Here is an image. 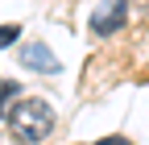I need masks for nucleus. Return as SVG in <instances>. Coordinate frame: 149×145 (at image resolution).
Here are the masks:
<instances>
[{"label": "nucleus", "instance_id": "obj_2", "mask_svg": "<svg viewBox=\"0 0 149 145\" xmlns=\"http://www.w3.org/2000/svg\"><path fill=\"white\" fill-rule=\"evenodd\" d=\"M120 25H124V4H112V0H108V4H95V8H91V29H95L100 38L116 33Z\"/></svg>", "mask_w": 149, "mask_h": 145}, {"label": "nucleus", "instance_id": "obj_1", "mask_svg": "<svg viewBox=\"0 0 149 145\" xmlns=\"http://www.w3.org/2000/svg\"><path fill=\"white\" fill-rule=\"evenodd\" d=\"M8 129H13L17 141H25V145H42V141L50 137V129H54V108H50L46 100L29 96V100H21V104L8 112Z\"/></svg>", "mask_w": 149, "mask_h": 145}, {"label": "nucleus", "instance_id": "obj_6", "mask_svg": "<svg viewBox=\"0 0 149 145\" xmlns=\"http://www.w3.org/2000/svg\"><path fill=\"white\" fill-rule=\"evenodd\" d=\"M100 145H133V141H124V137H108V141H100Z\"/></svg>", "mask_w": 149, "mask_h": 145}, {"label": "nucleus", "instance_id": "obj_3", "mask_svg": "<svg viewBox=\"0 0 149 145\" xmlns=\"http://www.w3.org/2000/svg\"><path fill=\"white\" fill-rule=\"evenodd\" d=\"M21 62H25L29 70H37V75H54V70H58V58H54L50 46H42V42L21 46Z\"/></svg>", "mask_w": 149, "mask_h": 145}, {"label": "nucleus", "instance_id": "obj_4", "mask_svg": "<svg viewBox=\"0 0 149 145\" xmlns=\"http://www.w3.org/2000/svg\"><path fill=\"white\" fill-rule=\"evenodd\" d=\"M17 38H21V29H17V25H0V50H4V46H13Z\"/></svg>", "mask_w": 149, "mask_h": 145}, {"label": "nucleus", "instance_id": "obj_5", "mask_svg": "<svg viewBox=\"0 0 149 145\" xmlns=\"http://www.w3.org/2000/svg\"><path fill=\"white\" fill-rule=\"evenodd\" d=\"M8 100H17V83H0V112L8 108Z\"/></svg>", "mask_w": 149, "mask_h": 145}]
</instances>
